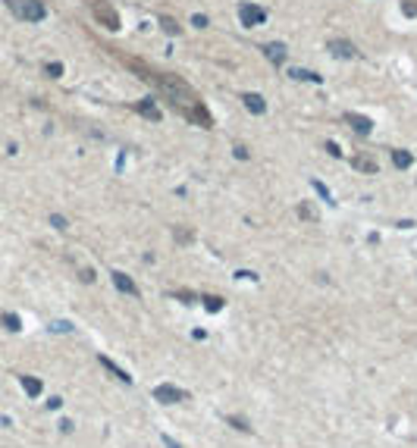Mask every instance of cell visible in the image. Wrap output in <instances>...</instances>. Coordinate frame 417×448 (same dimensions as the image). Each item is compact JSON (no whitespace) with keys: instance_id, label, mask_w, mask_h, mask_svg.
I'll return each mask as SVG.
<instances>
[{"instance_id":"6da1fadb","label":"cell","mask_w":417,"mask_h":448,"mask_svg":"<svg viewBox=\"0 0 417 448\" xmlns=\"http://www.w3.org/2000/svg\"><path fill=\"white\" fill-rule=\"evenodd\" d=\"M126 63L132 66L138 76H145L148 82H154V85L160 88V94H163L166 100H170V107H173L176 113H182L188 122H195V126H201V128H210V126H213L210 113H207V107H204V100H201V98H198V94L185 85L182 78H176V76H163V72H154L151 66L138 63V60H126Z\"/></svg>"},{"instance_id":"7a4b0ae2","label":"cell","mask_w":417,"mask_h":448,"mask_svg":"<svg viewBox=\"0 0 417 448\" xmlns=\"http://www.w3.org/2000/svg\"><path fill=\"white\" fill-rule=\"evenodd\" d=\"M4 4H7V10L19 22H41L47 16V10H44L41 0H4Z\"/></svg>"},{"instance_id":"3957f363","label":"cell","mask_w":417,"mask_h":448,"mask_svg":"<svg viewBox=\"0 0 417 448\" xmlns=\"http://www.w3.org/2000/svg\"><path fill=\"white\" fill-rule=\"evenodd\" d=\"M91 4V16L98 26H104L107 32H119V13L113 4H107V0H88Z\"/></svg>"},{"instance_id":"277c9868","label":"cell","mask_w":417,"mask_h":448,"mask_svg":"<svg viewBox=\"0 0 417 448\" xmlns=\"http://www.w3.org/2000/svg\"><path fill=\"white\" fill-rule=\"evenodd\" d=\"M238 19H242L245 28H257V26H264V22H267V10L251 4V0H245V4L238 6Z\"/></svg>"},{"instance_id":"5b68a950","label":"cell","mask_w":417,"mask_h":448,"mask_svg":"<svg viewBox=\"0 0 417 448\" xmlns=\"http://www.w3.org/2000/svg\"><path fill=\"white\" fill-rule=\"evenodd\" d=\"M154 398H157V402H163V404H179V402H185V392L182 388H176V386H157L154 388Z\"/></svg>"},{"instance_id":"8992f818","label":"cell","mask_w":417,"mask_h":448,"mask_svg":"<svg viewBox=\"0 0 417 448\" xmlns=\"http://www.w3.org/2000/svg\"><path fill=\"white\" fill-rule=\"evenodd\" d=\"M329 54L332 56H342V60H351V56H357V47L351 41H345V38H332L329 41Z\"/></svg>"},{"instance_id":"52a82bcc","label":"cell","mask_w":417,"mask_h":448,"mask_svg":"<svg viewBox=\"0 0 417 448\" xmlns=\"http://www.w3.org/2000/svg\"><path fill=\"white\" fill-rule=\"evenodd\" d=\"M345 122H348L357 135H370V128H373L370 116H361V113H345Z\"/></svg>"},{"instance_id":"ba28073f","label":"cell","mask_w":417,"mask_h":448,"mask_svg":"<svg viewBox=\"0 0 417 448\" xmlns=\"http://www.w3.org/2000/svg\"><path fill=\"white\" fill-rule=\"evenodd\" d=\"M389 157H392V166H395V170H411V163H414V154H411V150H404V148H392Z\"/></svg>"},{"instance_id":"9c48e42d","label":"cell","mask_w":417,"mask_h":448,"mask_svg":"<svg viewBox=\"0 0 417 448\" xmlns=\"http://www.w3.org/2000/svg\"><path fill=\"white\" fill-rule=\"evenodd\" d=\"M242 104H245V107H248V110H251L254 116H260V113H267V100H264V98H260V94H254V91H245V94H242Z\"/></svg>"},{"instance_id":"30bf717a","label":"cell","mask_w":417,"mask_h":448,"mask_svg":"<svg viewBox=\"0 0 417 448\" xmlns=\"http://www.w3.org/2000/svg\"><path fill=\"white\" fill-rule=\"evenodd\" d=\"M264 54H267V60H270L273 66H282V63H285V44H279V41L264 44Z\"/></svg>"},{"instance_id":"8fae6325","label":"cell","mask_w":417,"mask_h":448,"mask_svg":"<svg viewBox=\"0 0 417 448\" xmlns=\"http://www.w3.org/2000/svg\"><path fill=\"white\" fill-rule=\"evenodd\" d=\"M113 286H116V292H123V294H138V286L132 282L129 273H113Z\"/></svg>"},{"instance_id":"7c38bea8","label":"cell","mask_w":417,"mask_h":448,"mask_svg":"<svg viewBox=\"0 0 417 448\" xmlns=\"http://www.w3.org/2000/svg\"><path fill=\"white\" fill-rule=\"evenodd\" d=\"M354 170H361V172H376L379 166H376V160H373L370 154H354Z\"/></svg>"},{"instance_id":"4fadbf2b","label":"cell","mask_w":417,"mask_h":448,"mask_svg":"<svg viewBox=\"0 0 417 448\" xmlns=\"http://www.w3.org/2000/svg\"><path fill=\"white\" fill-rule=\"evenodd\" d=\"M135 110H138L141 116H148V120H154V122L160 120V110L154 107V100H138V104H135Z\"/></svg>"},{"instance_id":"5bb4252c","label":"cell","mask_w":417,"mask_h":448,"mask_svg":"<svg viewBox=\"0 0 417 448\" xmlns=\"http://www.w3.org/2000/svg\"><path fill=\"white\" fill-rule=\"evenodd\" d=\"M19 382L26 388V395H32V398L41 395V380H35V376H19Z\"/></svg>"},{"instance_id":"9a60e30c","label":"cell","mask_w":417,"mask_h":448,"mask_svg":"<svg viewBox=\"0 0 417 448\" xmlns=\"http://www.w3.org/2000/svg\"><path fill=\"white\" fill-rule=\"evenodd\" d=\"M289 78H298V82H317V85H320V78H323V76H317V72H311V69H289Z\"/></svg>"},{"instance_id":"2e32d148","label":"cell","mask_w":417,"mask_h":448,"mask_svg":"<svg viewBox=\"0 0 417 448\" xmlns=\"http://www.w3.org/2000/svg\"><path fill=\"white\" fill-rule=\"evenodd\" d=\"M101 364H104V367H107V370H110V373L116 376V380H123V382H132V376H129L126 370H119V367H116V364H113L110 358H101Z\"/></svg>"},{"instance_id":"e0dca14e","label":"cell","mask_w":417,"mask_h":448,"mask_svg":"<svg viewBox=\"0 0 417 448\" xmlns=\"http://www.w3.org/2000/svg\"><path fill=\"white\" fill-rule=\"evenodd\" d=\"M0 323H4L10 332H19V329H22V320H19L16 314H4V316H0Z\"/></svg>"},{"instance_id":"ac0fdd59","label":"cell","mask_w":417,"mask_h":448,"mask_svg":"<svg viewBox=\"0 0 417 448\" xmlns=\"http://www.w3.org/2000/svg\"><path fill=\"white\" fill-rule=\"evenodd\" d=\"M204 308H207L210 314L223 310V298H220V294H207V298H204Z\"/></svg>"},{"instance_id":"d6986e66","label":"cell","mask_w":417,"mask_h":448,"mask_svg":"<svg viewBox=\"0 0 417 448\" xmlns=\"http://www.w3.org/2000/svg\"><path fill=\"white\" fill-rule=\"evenodd\" d=\"M173 232H176V242H179V244H188V242H195V232H188V229H182V226H176Z\"/></svg>"},{"instance_id":"ffe728a7","label":"cell","mask_w":417,"mask_h":448,"mask_svg":"<svg viewBox=\"0 0 417 448\" xmlns=\"http://www.w3.org/2000/svg\"><path fill=\"white\" fill-rule=\"evenodd\" d=\"M160 26H163V32H170V34H179V32H182V26H179L176 19H170V16H163Z\"/></svg>"},{"instance_id":"44dd1931","label":"cell","mask_w":417,"mask_h":448,"mask_svg":"<svg viewBox=\"0 0 417 448\" xmlns=\"http://www.w3.org/2000/svg\"><path fill=\"white\" fill-rule=\"evenodd\" d=\"M401 13L404 16H417V0H401Z\"/></svg>"},{"instance_id":"7402d4cb","label":"cell","mask_w":417,"mask_h":448,"mask_svg":"<svg viewBox=\"0 0 417 448\" xmlns=\"http://www.w3.org/2000/svg\"><path fill=\"white\" fill-rule=\"evenodd\" d=\"M44 72L51 76V78H60V76H63V66H60V63H47V66H44Z\"/></svg>"},{"instance_id":"603a6c76","label":"cell","mask_w":417,"mask_h":448,"mask_svg":"<svg viewBox=\"0 0 417 448\" xmlns=\"http://www.w3.org/2000/svg\"><path fill=\"white\" fill-rule=\"evenodd\" d=\"M298 216H301V220H317V214L307 204H298Z\"/></svg>"},{"instance_id":"cb8c5ba5","label":"cell","mask_w":417,"mask_h":448,"mask_svg":"<svg viewBox=\"0 0 417 448\" xmlns=\"http://www.w3.org/2000/svg\"><path fill=\"white\" fill-rule=\"evenodd\" d=\"M229 423H232V430H242V432H251V426L242 420V417H229Z\"/></svg>"},{"instance_id":"d4e9b609","label":"cell","mask_w":417,"mask_h":448,"mask_svg":"<svg viewBox=\"0 0 417 448\" xmlns=\"http://www.w3.org/2000/svg\"><path fill=\"white\" fill-rule=\"evenodd\" d=\"M51 226H54V229H66L69 222H66V216H60V214H51Z\"/></svg>"},{"instance_id":"484cf974","label":"cell","mask_w":417,"mask_h":448,"mask_svg":"<svg viewBox=\"0 0 417 448\" xmlns=\"http://www.w3.org/2000/svg\"><path fill=\"white\" fill-rule=\"evenodd\" d=\"M314 188H317V192H320V194H323V201H329V204H336V201H332V194L326 192V185H323V182H317V179H314Z\"/></svg>"},{"instance_id":"4316f807","label":"cell","mask_w":417,"mask_h":448,"mask_svg":"<svg viewBox=\"0 0 417 448\" xmlns=\"http://www.w3.org/2000/svg\"><path fill=\"white\" fill-rule=\"evenodd\" d=\"M51 329H54V332H73V323H63V320H60V323H54Z\"/></svg>"},{"instance_id":"83f0119b","label":"cell","mask_w":417,"mask_h":448,"mask_svg":"<svg viewBox=\"0 0 417 448\" xmlns=\"http://www.w3.org/2000/svg\"><path fill=\"white\" fill-rule=\"evenodd\" d=\"M192 26H195V28H207V16H201V13L192 16Z\"/></svg>"},{"instance_id":"f1b7e54d","label":"cell","mask_w":417,"mask_h":448,"mask_svg":"<svg viewBox=\"0 0 417 448\" xmlns=\"http://www.w3.org/2000/svg\"><path fill=\"white\" fill-rule=\"evenodd\" d=\"M326 150H329V157H342V150H339L336 141H326Z\"/></svg>"},{"instance_id":"f546056e","label":"cell","mask_w":417,"mask_h":448,"mask_svg":"<svg viewBox=\"0 0 417 448\" xmlns=\"http://www.w3.org/2000/svg\"><path fill=\"white\" fill-rule=\"evenodd\" d=\"M232 154H235L238 160H248V148H242V144H235V148H232Z\"/></svg>"},{"instance_id":"4dcf8cb0","label":"cell","mask_w":417,"mask_h":448,"mask_svg":"<svg viewBox=\"0 0 417 448\" xmlns=\"http://www.w3.org/2000/svg\"><path fill=\"white\" fill-rule=\"evenodd\" d=\"M79 279H82V282H94V270H82Z\"/></svg>"},{"instance_id":"1f68e13d","label":"cell","mask_w":417,"mask_h":448,"mask_svg":"<svg viewBox=\"0 0 417 448\" xmlns=\"http://www.w3.org/2000/svg\"><path fill=\"white\" fill-rule=\"evenodd\" d=\"M176 294H179V298H182L185 304H192V301H195V294H192V292H176Z\"/></svg>"},{"instance_id":"d6a6232c","label":"cell","mask_w":417,"mask_h":448,"mask_svg":"<svg viewBox=\"0 0 417 448\" xmlns=\"http://www.w3.org/2000/svg\"><path fill=\"white\" fill-rule=\"evenodd\" d=\"M163 442H166V448H179V445H176L173 439H163Z\"/></svg>"}]
</instances>
